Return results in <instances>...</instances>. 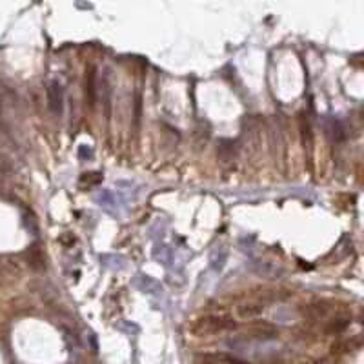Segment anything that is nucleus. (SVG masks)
Listing matches in <instances>:
<instances>
[{"label": "nucleus", "mask_w": 364, "mask_h": 364, "mask_svg": "<svg viewBox=\"0 0 364 364\" xmlns=\"http://www.w3.org/2000/svg\"><path fill=\"white\" fill-rule=\"evenodd\" d=\"M48 106H50L51 113L53 115H62L64 109V89L60 86V82L51 80L50 87H48Z\"/></svg>", "instance_id": "f257e3e1"}]
</instances>
